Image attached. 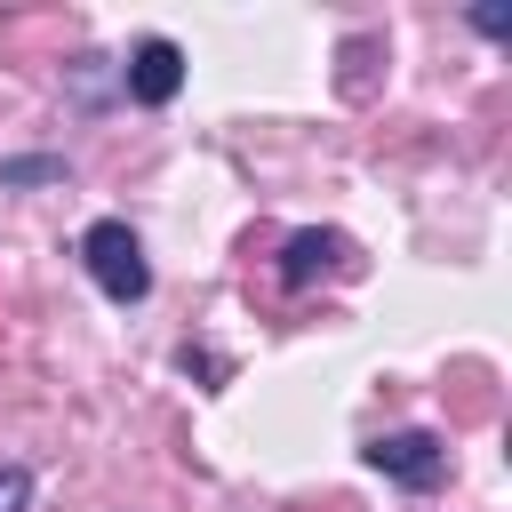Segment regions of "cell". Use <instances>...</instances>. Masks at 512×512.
<instances>
[{
	"mask_svg": "<svg viewBox=\"0 0 512 512\" xmlns=\"http://www.w3.org/2000/svg\"><path fill=\"white\" fill-rule=\"evenodd\" d=\"M0 184H64V160H56V152H24V160H0Z\"/></svg>",
	"mask_w": 512,
	"mask_h": 512,
	"instance_id": "cell-5",
	"label": "cell"
},
{
	"mask_svg": "<svg viewBox=\"0 0 512 512\" xmlns=\"http://www.w3.org/2000/svg\"><path fill=\"white\" fill-rule=\"evenodd\" d=\"M80 264H88V280H96L112 304H144V296H152V264H144V240H136L120 216H96V224L80 232Z\"/></svg>",
	"mask_w": 512,
	"mask_h": 512,
	"instance_id": "cell-1",
	"label": "cell"
},
{
	"mask_svg": "<svg viewBox=\"0 0 512 512\" xmlns=\"http://www.w3.org/2000/svg\"><path fill=\"white\" fill-rule=\"evenodd\" d=\"M120 88L136 96V104H176V88H184V48L176 40H136L128 48V64H120Z\"/></svg>",
	"mask_w": 512,
	"mask_h": 512,
	"instance_id": "cell-4",
	"label": "cell"
},
{
	"mask_svg": "<svg viewBox=\"0 0 512 512\" xmlns=\"http://www.w3.org/2000/svg\"><path fill=\"white\" fill-rule=\"evenodd\" d=\"M0 512H32V472L24 464H0Z\"/></svg>",
	"mask_w": 512,
	"mask_h": 512,
	"instance_id": "cell-6",
	"label": "cell"
},
{
	"mask_svg": "<svg viewBox=\"0 0 512 512\" xmlns=\"http://www.w3.org/2000/svg\"><path fill=\"white\" fill-rule=\"evenodd\" d=\"M360 456H368V472H384V480H392V488H408V496L440 488V472H448V440H440V432H424V424H408V432H376Z\"/></svg>",
	"mask_w": 512,
	"mask_h": 512,
	"instance_id": "cell-2",
	"label": "cell"
},
{
	"mask_svg": "<svg viewBox=\"0 0 512 512\" xmlns=\"http://www.w3.org/2000/svg\"><path fill=\"white\" fill-rule=\"evenodd\" d=\"M352 240L344 232H320V224H304V232H288L280 240V288H312V280H328V272H352Z\"/></svg>",
	"mask_w": 512,
	"mask_h": 512,
	"instance_id": "cell-3",
	"label": "cell"
},
{
	"mask_svg": "<svg viewBox=\"0 0 512 512\" xmlns=\"http://www.w3.org/2000/svg\"><path fill=\"white\" fill-rule=\"evenodd\" d=\"M472 32H480V40H504L512 16H504V8H472Z\"/></svg>",
	"mask_w": 512,
	"mask_h": 512,
	"instance_id": "cell-7",
	"label": "cell"
}]
</instances>
